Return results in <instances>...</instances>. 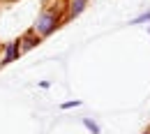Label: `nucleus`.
Returning a JSON list of instances; mask_svg holds the SVG:
<instances>
[{"mask_svg":"<svg viewBox=\"0 0 150 134\" xmlns=\"http://www.w3.org/2000/svg\"><path fill=\"white\" fill-rule=\"evenodd\" d=\"M83 127H86L90 134H99V132H102V130H99V125L95 123L93 118H83Z\"/></svg>","mask_w":150,"mask_h":134,"instance_id":"obj_5","label":"nucleus"},{"mask_svg":"<svg viewBox=\"0 0 150 134\" xmlns=\"http://www.w3.org/2000/svg\"><path fill=\"white\" fill-rule=\"evenodd\" d=\"M146 21H150V12H143L141 16H136V19H132L129 23H132V26H139V23H146Z\"/></svg>","mask_w":150,"mask_h":134,"instance_id":"obj_6","label":"nucleus"},{"mask_svg":"<svg viewBox=\"0 0 150 134\" xmlns=\"http://www.w3.org/2000/svg\"><path fill=\"white\" fill-rule=\"evenodd\" d=\"M74 106H81V99H72V102H62L60 109H74Z\"/></svg>","mask_w":150,"mask_h":134,"instance_id":"obj_7","label":"nucleus"},{"mask_svg":"<svg viewBox=\"0 0 150 134\" xmlns=\"http://www.w3.org/2000/svg\"><path fill=\"white\" fill-rule=\"evenodd\" d=\"M60 21H62V19H60V14H58L56 9H53V7H46V9L37 16V23L33 26V30L44 39V37H49L58 26H60Z\"/></svg>","mask_w":150,"mask_h":134,"instance_id":"obj_1","label":"nucleus"},{"mask_svg":"<svg viewBox=\"0 0 150 134\" xmlns=\"http://www.w3.org/2000/svg\"><path fill=\"white\" fill-rule=\"evenodd\" d=\"M143 134H150V130H146V132H143Z\"/></svg>","mask_w":150,"mask_h":134,"instance_id":"obj_8","label":"nucleus"},{"mask_svg":"<svg viewBox=\"0 0 150 134\" xmlns=\"http://www.w3.org/2000/svg\"><path fill=\"white\" fill-rule=\"evenodd\" d=\"M19 56H21V42L19 39L7 42V44H5V58L0 60V65H9V62L19 60Z\"/></svg>","mask_w":150,"mask_h":134,"instance_id":"obj_2","label":"nucleus"},{"mask_svg":"<svg viewBox=\"0 0 150 134\" xmlns=\"http://www.w3.org/2000/svg\"><path fill=\"white\" fill-rule=\"evenodd\" d=\"M19 42H21V53H25V51L35 49V46H37L39 42H42V37H39L37 33H35V30L30 28V30H28V33H25V35H23V37L19 39Z\"/></svg>","mask_w":150,"mask_h":134,"instance_id":"obj_3","label":"nucleus"},{"mask_svg":"<svg viewBox=\"0 0 150 134\" xmlns=\"http://www.w3.org/2000/svg\"><path fill=\"white\" fill-rule=\"evenodd\" d=\"M86 7H88V0H69L67 16H69V19H74V16H79V14H81Z\"/></svg>","mask_w":150,"mask_h":134,"instance_id":"obj_4","label":"nucleus"},{"mask_svg":"<svg viewBox=\"0 0 150 134\" xmlns=\"http://www.w3.org/2000/svg\"><path fill=\"white\" fill-rule=\"evenodd\" d=\"M148 35H150V28H148Z\"/></svg>","mask_w":150,"mask_h":134,"instance_id":"obj_9","label":"nucleus"}]
</instances>
